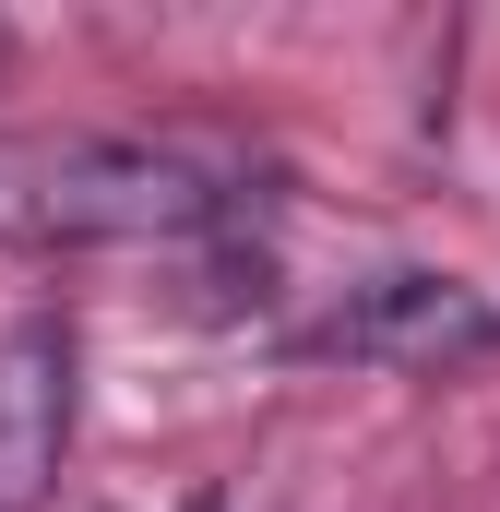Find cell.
Returning a JSON list of instances; mask_svg holds the SVG:
<instances>
[{
    "mask_svg": "<svg viewBox=\"0 0 500 512\" xmlns=\"http://www.w3.org/2000/svg\"><path fill=\"white\" fill-rule=\"evenodd\" d=\"M227 203V167L155 131H0V251H179Z\"/></svg>",
    "mask_w": 500,
    "mask_h": 512,
    "instance_id": "6da1fadb",
    "label": "cell"
},
{
    "mask_svg": "<svg viewBox=\"0 0 500 512\" xmlns=\"http://www.w3.org/2000/svg\"><path fill=\"white\" fill-rule=\"evenodd\" d=\"M489 346H500V310L465 274H381L310 322V358H346V370H465Z\"/></svg>",
    "mask_w": 500,
    "mask_h": 512,
    "instance_id": "7a4b0ae2",
    "label": "cell"
},
{
    "mask_svg": "<svg viewBox=\"0 0 500 512\" xmlns=\"http://www.w3.org/2000/svg\"><path fill=\"white\" fill-rule=\"evenodd\" d=\"M72 370H84V346L60 310H24L0 334V512L48 501V477L72 453Z\"/></svg>",
    "mask_w": 500,
    "mask_h": 512,
    "instance_id": "3957f363",
    "label": "cell"
},
{
    "mask_svg": "<svg viewBox=\"0 0 500 512\" xmlns=\"http://www.w3.org/2000/svg\"><path fill=\"white\" fill-rule=\"evenodd\" d=\"M191 512H227V501H191Z\"/></svg>",
    "mask_w": 500,
    "mask_h": 512,
    "instance_id": "277c9868",
    "label": "cell"
}]
</instances>
